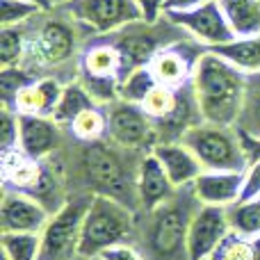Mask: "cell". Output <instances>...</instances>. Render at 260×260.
Masks as SVG:
<instances>
[{"label": "cell", "instance_id": "6da1fadb", "mask_svg": "<svg viewBox=\"0 0 260 260\" xmlns=\"http://www.w3.org/2000/svg\"><path fill=\"white\" fill-rule=\"evenodd\" d=\"M201 206L189 185L178 187L167 203L146 212L135 242L144 260H189V224Z\"/></svg>", "mask_w": 260, "mask_h": 260}, {"label": "cell", "instance_id": "7a4b0ae2", "mask_svg": "<svg viewBox=\"0 0 260 260\" xmlns=\"http://www.w3.org/2000/svg\"><path fill=\"white\" fill-rule=\"evenodd\" d=\"M192 91L206 123L235 128L242 114L247 76L212 50L199 57L192 73Z\"/></svg>", "mask_w": 260, "mask_h": 260}, {"label": "cell", "instance_id": "3957f363", "mask_svg": "<svg viewBox=\"0 0 260 260\" xmlns=\"http://www.w3.org/2000/svg\"><path fill=\"white\" fill-rule=\"evenodd\" d=\"M89 32L64 9L41 14L27 25V55L25 64L37 76H57L55 71L69 67H78L85 41Z\"/></svg>", "mask_w": 260, "mask_h": 260}, {"label": "cell", "instance_id": "277c9868", "mask_svg": "<svg viewBox=\"0 0 260 260\" xmlns=\"http://www.w3.org/2000/svg\"><path fill=\"white\" fill-rule=\"evenodd\" d=\"M133 153L137 151H126V148L112 144L110 139L85 144V148L80 153V169L87 192L117 199L123 206L139 212V199H137L139 165L133 167L126 160Z\"/></svg>", "mask_w": 260, "mask_h": 260}, {"label": "cell", "instance_id": "5b68a950", "mask_svg": "<svg viewBox=\"0 0 260 260\" xmlns=\"http://www.w3.org/2000/svg\"><path fill=\"white\" fill-rule=\"evenodd\" d=\"M139 233V212L121 201L94 194L82 224L80 256H101L117 244H135Z\"/></svg>", "mask_w": 260, "mask_h": 260}, {"label": "cell", "instance_id": "8992f818", "mask_svg": "<svg viewBox=\"0 0 260 260\" xmlns=\"http://www.w3.org/2000/svg\"><path fill=\"white\" fill-rule=\"evenodd\" d=\"M180 142L197 155L203 171H247L251 165L238 128L201 121L189 128Z\"/></svg>", "mask_w": 260, "mask_h": 260}, {"label": "cell", "instance_id": "52a82bcc", "mask_svg": "<svg viewBox=\"0 0 260 260\" xmlns=\"http://www.w3.org/2000/svg\"><path fill=\"white\" fill-rule=\"evenodd\" d=\"M94 194L80 192L67 199L55 215H50L46 229L41 231L39 260H73L80 256L82 224L91 206Z\"/></svg>", "mask_w": 260, "mask_h": 260}, {"label": "cell", "instance_id": "ba28073f", "mask_svg": "<svg viewBox=\"0 0 260 260\" xmlns=\"http://www.w3.org/2000/svg\"><path fill=\"white\" fill-rule=\"evenodd\" d=\"M108 112V139L126 151L148 153L157 142L155 123L151 121L142 105L126 103V101H114L105 108Z\"/></svg>", "mask_w": 260, "mask_h": 260}, {"label": "cell", "instance_id": "9c48e42d", "mask_svg": "<svg viewBox=\"0 0 260 260\" xmlns=\"http://www.w3.org/2000/svg\"><path fill=\"white\" fill-rule=\"evenodd\" d=\"M59 9L76 18L89 35H110L142 21L135 0H76Z\"/></svg>", "mask_w": 260, "mask_h": 260}, {"label": "cell", "instance_id": "30bf717a", "mask_svg": "<svg viewBox=\"0 0 260 260\" xmlns=\"http://www.w3.org/2000/svg\"><path fill=\"white\" fill-rule=\"evenodd\" d=\"M167 18H169L174 25H178L189 39L201 44L206 50L224 46L235 39L219 0L203 3V5H199V7L185 9V12H169Z\"/></svg>", "mask_w": 260, "mask_h": 260}, {"label": "cell", "instance_id": "8fae6325", "mask_svg": "<svg viewBox=\"0 0 260 260\" xmlns=\"http://www.w3.org/2000/svg\"><path fill=\"white\" fill-rule=\"evenodd\" d=\"M206 53L201 44H197L194 39H180L176 44L162 48L155 57L151 59L148 69H151L153 78L157 80V85L171 87V89H180V87L192 82V73L197 67L199 57Z\"/></svg>", "mask_w": 260, "mask_h": 260}, {"label": "cell", "instance_id": "7c38bea8", "mask_svg": "<svg viewBox=\"0 0 260 260\" xmlns=\"http://www.w3.org/2000/svg\"><path fill=\"white\" fill-rule=\"evenodd\" d=\"M231 231L229 208L221 206H201L189 224V260L212 258Z\"/></svg>", "mask_w": 260, "mask_h": 260}, {"label": "cell", "instance_id": "4fadbf2b", "mask_svg": "<svg viewBox=\"0 0 260 260\" xmlns=\"http://www.w3.org/2000/svg\"><path fill=\"white\" fill-rule=\"evenodd\" d=\"M50 212L27 192L5 189L0 203V231L3 233H41Z\"/></svg>", "mask_w": 260, "mask_h": 260}, {"label": "cell", "instance_id": "5bb4252c", "mask_svg": "<svg viewBox=\"0 0 260 260\" xmlns=\"http://www.w3.org/2000/svg\"><path fill=\"white\" fill-rule=\"evenodd\" d=\"M21 123V137L18 148L32 160H46L57 153L62 144V126L53 117H39V114H18Z\"/></svg>", "mask_w": 260, "mask_h": 260}, {"label": "cell", "instance_id": "9a60e30c", "mask_svg": "<svg viewBox=\"0 0 260 260\" xmlns=\"http://www.w3.org/2000/svg\"><path fill=\"white\" fill-rule=\"evenodd\" d=\"M176 194L174 183L169 180L165 167L160 165L151 151L144 153L137 169V199H139V212L146 215L167 203Z\"/></svg>", "mask_w": 260, "mask_h": 260}, {"label": "cell", "instance_id": "2e32d148", "mask_svg": "<svg viewBox=\"0 0 260 260\" xmlns=\"http://www.w3.org/2000/svg\"><path fill=\"white\" fill-rule=\"evenodd\" d=\"M67 80L59 76H41L32 85L23 87L16 94L12 108L16 114H39V117H53L62 101Z\"/></svg>", "mask_w": 260, "mask_h": 260}, {"label": "cell", "instance_id": "e0dca14e", "mask_svg": "<svg viewBox=\"0 0 260 260\" xmlns=\"http://www.w3.org/2000/svg\"><path fill=\"white\" fill-rule=\"evenodd\" d=\"M247 171H203L194 180V194L203 206L229 208L240 201Z\"/></svg>", "mask_w": 260, "mask_h": 260}, {"label": "cell", "instance_id": "ac0fdd59", "mask_svg": "<svg viewBox=\"0 0 260 260\" xmlns=\"http://www.w3.org/2000/svg\"><path fill=\"white\" fill-rule=\"evenodd\" d=\"M151 153L165 167L167 176H169L176 189L194 185V180L203 174L201 162L197 160V155L183 142H157L151 148Z\"/></svg>", "mask_w": 260, "mask_h": 260}, {"label": "cell", "instance_id": "d6986e66", "mask_svg": "<svg viewBox=\"0 0 260 260\" xmlns=\"http://www.w3.org/2000/svg\"><path fill=\"white\" fill-rule=\"evenodd\" d=\"M41 176V160H32L30 155L14 148L3 153V178L5 189H18V192H30Z\"/></svg>", "mask_w": 260, "mask_h": 260}, {"label": "cell", "instance_id": "ffe728a7", "mask_svg": "<svg viewBox=\"0 0 260 260\" xmlns=\"http://www.w3.org/2000/svg\"><path fill=\"white\" fill-rule=\"evenodd\" d=\"M229 64H233L244 76H258L260 73V35L256 37H238L224 46L210 48Z\"/></svg>", "mask_w": 260, "mask_h": 260}, {"label": "cell", "instance_id": "44dd1931", "mask_svg": "<svg viewBox=\"0 0 260 260\" xmlns=\"http://www.w3.org/2000/svg\"><path fill=\"white\" fill-rule=\"evenodd\" d=\"M235 39L260 35V0H219Z\"/></svg>", "mask_w": 260, "mask_h": 260}, {"label": "cell", "instance_id": "7402d4cb", "mask_svg": "<svg viewBox=\"0 0 260 260\" xmlns=\"http://www.w3.org/2000/svg\"><path fill=\"white\" fill-rule=\"evenodd\" d=\"M89 108H96V101L91 99L89 91H87L80 82L71 80V82H67V87H64L62 101H59L53 119L62 128H69L82 112H85V110H89Z\"/></svg>", "mask_w": 260, "mask_h": 260}, {"label": "cell", "instance_id": "603a6c76", "mask_svg": "<svg viewBox=\"0 0 260 260\" xmlns=\"http://www.w3.org/2000/svg\"><path fill=\"white\" fill-rule=\"evenodd\" d=\"M67 130L71 133L73 139H78V142H82V144L108 139V112H105V108H101V105L89 108Z\"/></svg>", "mask_w": 260, "mask_h": 260}, {"label": "cell", "instance_id": "cb8c5ba5", "mask_svg": "<svg viewBox=\"0 0 260 260\" xmlns=\"http://www.w3.org/2000/svg\"><path fill=\"white\" fill-rule=\"evenodd\" d=\"M235 128L244 137L260 139V73L247 76V94H244L242 114H240Z\"/></svg>", "mask_w": 260, "mask_h": 260}, {"label": "cell", "instance_id": "d4e9b609", "mask_svg": "<svg viewBox=\"0 0 260 260\" xmlns=\"http://www.w3.org/2000/svg\"><path fill=\"white\" fill-rule=\"evenodd\" d=\"M27 25L0 27V67H23L25 64Z\"/></svg>", "mask_w": 260, "mask_h": 260}, {"label": "cell", "instance_id": "484cf974", "mask_svg": "<svg viewBox=\"0 0 260 260\" xmlns=\"http://www.w3.org/2000/svg\"><path fill=\"white\" fill-rule=\"evenodd\" d=\"M229 221L231 231L242 235V238L260 235V197L229 206Z\"/></svg>", "mask_w": 260, "mask_h": 260}, {"label": "cell", "instance_id": "4316f807", "mask_svg": "<svg viewBox=\"0 0 260 260\" xmlns=\"http://www.w3.org/2000/svg\"><path fill=\"white\" fill-rule=\"evenodd\" d=\"M0 247V256L7 260H39L41 233H3Z\"/></svg>", "mask_w": 260, "mask_h": 260}, {"label": "cell", "instance_id": "83f0119b", "mask_svg": "<svg viewBox=\"0 0 260 260\" xmlns=\"http://www.w3.org/2000/svg\"><path fill=\"white\" fill-rule=\"evenodd\" d=\"M155 87H157V80L153 78L151 69L148 67L135 69L133 73H128V76L123 78L121 85H119V101L142 105L144 101H146V96L151 94Z\"/></svg>", "mask_w": 260, "mask_h": 260}, {"label": "cell", "instance_id": "f1b7e54d", "mask_svg": "<svg viewBox=\"0 0 260 260\" xmlns=\"http://www.w3.org/2000/svg\"><path fill=\"white\" fill-rule=\"evenodd\" d=\"M35 71L27 67H0V99H3V108H12L16 94L23 87L32 85L37 80Z\"/></svg>", "mask_w": 260, "mask_h": 260}, {"label": "cell", "instance_id": "f546056e", "mask_svg": "<svg viewBox=\"0 0 260 260\" xmlns=\"http://www.w3.org/2000/svg\"><path fill=\"white\" fill-rule=\"evenodd\" d=\"M46 14L37 5L23 3V0H0V27H14V25H27L35 18Z\"/></svg>", "mask_w": 260, "mask_h": 260}, {"label": "cell", "instance_id": "4dcf8cb0", "mask_svg": "<svg viewBox=\"0 0 260 260\" xmlns=\"http://www.w3.org/2000/svg\"><path fill=\"white\" fill-rule=\"evenodd\" d=\"M212 260H253L251 238H242L238 233H231L224 242L212 253Z\"/></svg>", "mask_w": 260, "mask_h": 260}, {"label": "cell", "instance_id": "1f68e13d", "mask_svg": "<svg viewBox=\"0 0 260 260\" xmlns=\"http://www.w3.org/2000/svg\"><path fill=\"white\" fill-rule=\"evenodd\" d=\"M18 137H21L18 114L9 108H3L0 110V148H3V153L18 148Z\"/></svg>", "mask_w": 260, "mask_h": 260}, {"label": "cell", "instance_id": "d6a6232c", "mask_svg": "<svg viewBox=\"0 0 260 260\" xmlns=\"http://www.w3.org/2000/svg\"><path fill=\"white\" fill-rule=\"evenodd\" d=\"M167 3L169 0H135L139 9V16H142L144 23H160L167 14Z\"/></svg>", "mask_w": 260, "mask_h": 260}, {"label": "cell", "instance_id": "836d02e7", "mask_svg": "<svg viewBox=\"0 0 260 260\" xmlns=\"http://www.w3.org/2000/svg\"><path fill=\"white\" fill-rule=\"evenodd\" d=\"M260 197V160H253L249 165L247 174H244V187L240 201H249V199Z\"/></svg>", "mask_w": 260, "mask_h": 260}, {"label": "cell", "instance_id": "e575fe53", "mask_svg": "<svg viewBox=\"0 0 260 260\" xmlns=\"http://www.w3.org/2000/svg\"><path fill=\"white\" fill-rule=\"evenodd\" d=\"M99 258L101 260H144L137 244H117V247L105 249Z\"/></svg>", "mask_w": 260, "mask_h": 260}, {"label": "cell", "instance_id": "d590c367", "mask_svg": "<svg viewBox=\"0 0 260 260\" xmlns=\"http://www.w3.org/2000/svg\"><path fill=\"white\" fill-rule=\"evenodd\" d=\"M203 3H212V0H169L167 3V14L169 12H185V9L199 7Z\"/></svg>", "mask_w": 260, "mask_h": 260}, {"label": "cell", "instance_id": "8d00e7d4", "mask_svg": "<svg viewBox=\"0 0 260 260\" xmlns=\"http://www.w3.org/2000/svg\"><path fill=\"white\" fill-rule=\"evenodd\" d=\"M23 3L37 5V7L44 9V12H53V9H55V3H53V0H23Z\"/></svg>", "mask_w": 260, "mask_h": 260}, {"label": "cell", "instance_id": "74e56055", "mask_svg": "<svg viewBox=\"0 0 260 260\" xmlns=\"http://www.w3.org/2000/svg\"><path fill=\"white\" fill-rule=\"evenodd\" d=\"M251 249H253V260H260V235L251 238Z\"/></svg>", "mask_w": 260, "mask_h": 260}, {"label": "cell", "instance_id": "f35d334b", "mask_svg": "<svg viewBox=\"0 0 260 260\" xmlns=\"http://www.w3.org/2000/svg\"><path fill=\"white\" fill-rule=\"evenodd\" d=\"M53 3H55V9H57V7H64V5L76 3V0H53Z\"/></svg>", "mask_w": 260, "mask_h": 260}, {"label": "cell", "instance_id": "ab89813d", "mask_svg": "<svg viewBox=\"0 0 260 260\" xmlns=\"http://www.w3.org/2000/svg\"><path fill=\"white\" fill-rule=\"evenodd\" d=\"M73 260H101L99 256H78V258H73Z\"/></svg>", "mask_w": 260, "mask_h": 260}, {"label": "cell", "instance_id": "60d3db41", "mask_svg": "<svg viewBox=\"0 0 260 260\" xmlns=\"http://www.w3.org/2000/svg\"><path fill=\"white\" fill-rule=\"evenodd\" d=\"M206 260H212V258H206Z\"/></svg>", "mask_w": 260, "mask_h": 260}]
</instances>
